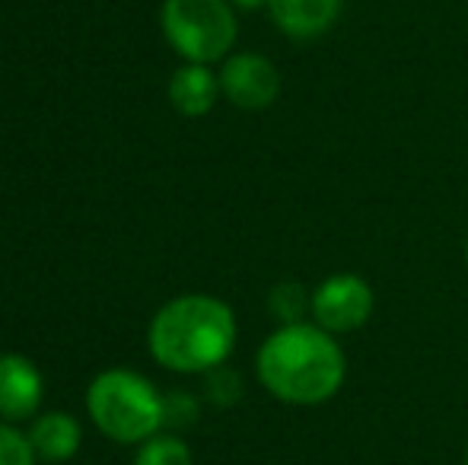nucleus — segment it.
<instances>
[{
    "instance_id": "obj_14",
    "label": "nucleus",
    "mask_w": 468,
    "mask_h": 465,
    "mask_svg": "<svg viewBox=\"0 0 468 465\" xmlns=\"http://www.w3.org/2000/svg\"><path fill=\"white\" fill-rule=\"evenodd\" d=\"M207 376V398L214 405H220V408H229V405H236L242 398V379L236 370H229L227 364L217 366V370L204 373Z\"/></svg>"
},
{
    "instance_id": "obj_12",
    "label": "nucleus",
    "mask_w": 468,
    "mask_h": 465,
    "mask_svg": "<svg viewBox=\"0 0 468 465\" xmlns=\"http://www.w3.org/2000/svg\"><path fill=\"white\" fill-rule=\"evenodd\" d=\"M134 465H195V456L182 437L156 434L137 447Z\"/></svg>"
},
{
    "instance_id": "obj_16",
    "label": "nucleus",
    "mask_w": 468,
    "mask_h": 465,
    "mask_svg": "<svg viewBox=\"0 0 468 465\" xmlns=\"http://www.w3.org/2000/svg\"><path fill=\"white\" fill-rule=\"evenodd\" d=\"M229 4L239 10H259V6H268V0H229Z\"/></svg>"
},
{
    "instance_id": "obj_13",
    "label": "nucleus",
    "mask_w": 468,
    "mask_h": 465,
    "mask_svg": "<svg viewBox=\"0 0 468 465\" xmlns=\"http://www.w3.org/2000/svg\"><path fill=\"white\" fill-rule=\"evenodd\" d=\"M36 460L29 434H19L13 424L0 421V465H36Z\"/></svg>"
},
{
    "instance_id": "obj_9",
    "label": "nucleus",
    "mask_w": 468,
    "mask_h": 465,
    "mask_svg": "<svg viewBox=\"0 0 468 465\" xmlns=\"http://www.w3.org/2000/svg\"><path fill=\"white\" fill-rule=\"evenodd\" d=\"M166 96L179 115L201 118L217 106L220 77L210 70V64H188L186 61L179 70H173V77H169Z\"/></svg>"
},
{
    "instance_id": "obj_5",
    "label": "nucleus",
    "mask_w": 468,
    "mask_h": 465,
    "mask_svg": "<svg viewBox=\"0 0 468 465\" xmlns=\"http://www.w3.org/2000/svg\"><path fill=\"white\" fill-rule=\"evenodd\" d=\"M376 310V293L370 280L360 278L354 271L328 274L315 284L313 306H309V319L319 329L338 335H354L373 319Z\"/></svg>"
},
{
    "instance_id": "obj_17",
    "label": "nucleus",
    "mask_w": 468,
    "mask_h": 465,
    "mask_svg": "<svg viewBox=\"0 0 468 465\" xmlns=\"http://www.w3.org/2000/svg\"><path fill=\"white\" fill-rule=\"evenodd\" d=\"M465 265H468V236H465Z\"/></svg>"
},
{
    "instance_id": "obj_2",
    "label": "nucleus",
    "mask_w": 468,
    "mask_h": 465,
    "mask_svg": "<svg viewBox=\"0 0 468 465\" xmlns=\"http://www.w3.org/2000/svg\"><path fill=\"white\" fill-rule=\"evenodd\" d=\"M239 325L229 303L210 293H186L156 310L147 344L160 366L173 373H210L229 360Z\"/></svg>"
},
{
    "instance_id": "obj_11",
    "label": "nucleus",
    "mask_w": 468,
    "mask_h": 465,
    "mask_svg": "<svg viewBox=\"0 0 468 465\" xmlns=\"http://www.w3.org/2000/svg\"><path fill=\"white\" fill-rule=\"evenodd\" d=\"M268 306H271V316L281 325L290 322H306L309 306H313V291H306L296 280H281L274 284V291L268 293Z\"/></svg>"
},
{
    "instance_id": "obj_7",
    "label": "nucleus",
    "mask_w": 468,
    "mask_h": 465,
    "mask_svg": "<svg viewBox=\"0 0 468 465\" xmlns=\"http://www.w3.org/2000/svg\"><path fill=\"white\" fill-rule=\"evenodd\" d=\"M45 396L42 370L23 354H0V417L6 424L26 421Z\"/></svg>"
},
{
    "instance_id": "obj_18",
    "label": "nucleus",
    "mask_w": 468,
    "mask_h": 465,
    "mask_svg": "<svg viewBox=\"0 0 468 465\" xmlns=\"http://www.w3.org/2000/svg\"><path fill=\"white\" fill-rule=\"evenodd\" d=\"M465 465H468V447H465Z\"/></svg>"
},
{
    "instance_id": "obj_6",
    "label": "nucleus",
    "mask_w": 468,
    "mask_h": 465,
    "mask_svg": "<svg viewBox=\"0 0 468 465\" xmlns=\"http://www.w3.org/2000/svg\"><path fill=\"white\" fill-rule=\"evenodd\" d=\"M220 93L242 112H265L281 96V70L259 51H236L220 68Z\"/></svg>"
},
{
    "instance_id": "obj_8",
    "label": "nucleus",
    "mask_w": 468,
    "mask_h": 465,
    "mask_svg": "<svg viewBox=\"0 0 468 465\" xmlns=\"http://www.w3.org/2000/svg\"><path fill=\"white\" fill-rule=\"evenodd\" d=\"M341 6H345V0H268L271 23L296 42L325 36L338 23Z\"/></svg>"
},
{
    "instance_id": "obj_1",
    "label": "nucleus",
    "mask_w": 468,
    "mask_h": 465,
    "mask_svg": "<svg viewBox=\"0 0 468 465\" xmlns=\"http://www.w3.org/2000/svg\"><path fill=\"white\" fill-rule=\"evenodd\" d=\"M259 383L283 405H325L347 376L345 348L313 319L278 325L255 354Z\"/></svg>"
},
{
    "instance_id": "obj_15",
    "label": "nucleus",
    "mask_w": 468,
    "mask_h": 465,
    "mask_svg": "<svg viewBox=\"0 0 468 465\" xmlns=\"http://www.w3.org/2000/svg\"><path fill=\"white\" fill-rule=\"evenodd\" d=\"M197 415H201V408H197L195 396H188V392L166 396V428H191Z\"/></svg>"
},
{
    "instance_id": "obj_3",
    "label": "nucleus",
    "mask_w": 468,
    "mask_h": 465,
    "mask_svg": "<svg viewBox=\"0 0 468 465\" xmlns=\"http://www.w3.org/2000/svg\"><path fill=\"white\" fill-rule=\"evenodd\" d=\"M87 411L112 443L141 447L166 428V396L134 370H105L90 383Z\"/></svg>"
},
{
    "instance_id": "obj_4",
    "label": "nucleus",
    "mask_w": 468,
    "mask_h": 465,
    "mask_svg": "<svg viewBox=\"0 0 468 465\" xmlns=\"http://www.w3.org/2000/svg\"><path fill=\"white\" fill-rule=\"evenodd\" d=\"M160 26L176 55L188 64L227 61L239 36L229 0H166L160 10Z\"/></svg>"
},
{
    "instance_id": "obj_10",
    "label": "nucleus",
    "mask_w": 468,
    "mask_h": 465,
    "mask_svg": "<svg viewBox=\"0 0 468 465\" xmlns=\"http://www.w3.org/2000/svg\"><path fill=\"white\" fill-rule=\"evenodd\" d=\"M80 440H83L80 424H77V417L64 415V411H45L29 428L32 449L45 462H68L70 456H77Z\"/></svg>"
}]
</instances>
